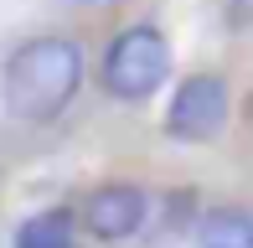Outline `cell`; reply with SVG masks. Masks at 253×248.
<instances>
[{"mask_svg":"<svg viewBox=\"0 0 253 248\" xmlns=\"http://www.w3.org/2000/svg\"><path fill=\"white\" fill-rule=\"evenodd\" d=\"M170 78V41L155 26H124L103 52V88L114 98H150L160 83Z\"/></svg>","mask_w":253,"mask_h":248,"instance_id":"obj_2","label":"cell"},{"mask_svg":"<svg viewBox=\"0 0 253 248\" xmlns=\"http://www.w3.org/2000/svg\"><path fill=\"white\" fill-rule=\"evenodd\" d=\"M83 228L93 233L98 243H119V238H134L150 217V197L129 181H109V186H93L83 202Z\"/></svg>","mask_w":253,"mask_h":248,"instance_id":"obj_4","label":"cell"},{"mask_svg":"<svg viewBox=\"0 0 253 248\" xmlns=\"http://www.w3.org/2000/svg\"><path fill=\"white\" fill-rule=\"evenodd\" d=\"M227 83L217 73H191L186 83L170 93V109H166V134L181 145H207L222 134L227 124Z\"/></svg>","mask_w":253,"mask_h":248,"instance_id":"obj_3","label":"cell"},{"mask_svg":"<svg viewBox=\"0 0 253 248\" xmlns=\"http://www.w3.org/2000/svg\"><path fill=\"white\" fill-rule=\"evenodd\" d=\"M78 83H83V52L67 37H31L5 57L0 98L16 119L52 124L78 98Z\"/></svg>","mask_w":253,"mask_h":248,"instance_id":"obj_1","label":"cell"},{"mask_svg":"<svg viewBox=\"0 0 253 248\" xmlns=\"http://www.w3.org/2000/svg\"><path fill=\"white\" fill-rule=\"evenodd\" d=\"M197 248H253V217L233 212V207L207 212L197 228Z\"/></svg>","mask_w":253,"mask_h":248,"instance_id":"obj_5","label":"cell"},{"mask_svg":"<svg viewBox=\"0 0 253 248\" xmlns=\"http://www.w3.org/2000/svg\"><path fill=\"white\" fill-rule=\"evenodd\" d=\"M10 248H78L73 243V217L67 212H37L16 228V243Z\"/></svg>","mask_w":253,"mask_h":248,"instance_id":"obj_6","label":"cell"}]
</instances>
